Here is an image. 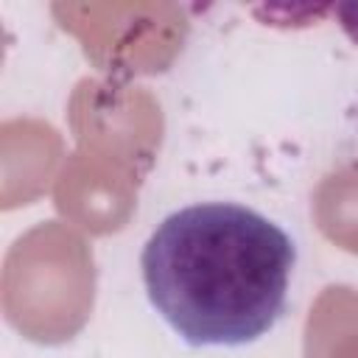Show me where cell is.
Masks as SVG:
<instances>
[{"label":"cell","instance_id":"6da1fadb","mask_svg":"<svg viewBox=\"0 0 358 358\" xmlns=\"http://www.w3.org/2000/svg\"><path fill=\"white\" fill-rule=\"evenodd\" d=\"M296 266L291 235L235 201L165 215L140 252L151 308L190 347H243L282 316Z\"/></svg>","mask_w":358,"mask_h":358},{"label":"cell","instance_id":"7a4b0ae2","mask_svg":"<svg viewBox=\"0 0 358 358\" xmlns=\"http://www.w3.org/2000/svg\"><path fill=\"white\" fill-rule=\"evenodd\" d=\"M336 14L341 20V28L347 31V36L352 42H358V6L350 3V6H336Z\"/></svg>","mask_w":358,"mask_h":358}]
</instances>
